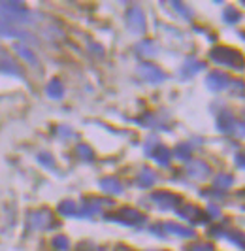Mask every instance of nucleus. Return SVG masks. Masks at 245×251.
Wrapping results in <instances>:
<instances>
[{
  "label": "nucleus",
  "mask_w": 245,
  "mask_h": 251,
  "mask_svg": "<svg viewBox=\"0 0 245 251\" xmlns=\"http://www.w3.org/2000/svg\"><path fill=\"white\" fill-rule=\"evenodd\" d=\"M61 212L62 214H74L75 212V206H74V202H64V204H61Z\"/></svg>",
  "instance_id": "22"
},
{
  "label": "nucleus",
  "mask_w": 245,
  "mask_h": 251,
  "mask_svg": "<svg viewBox=\"0 0 245 251\" xmlns=\"http://www.w3.org/2000/svg\"><path fill=\"white\" fill-rule=\"evenodd\" d=\"M206 85H208L211 91H222V89H226L230 85V75L220 72V70H215V72H211V74L208 75Z\"/></svg>",
  "instance_id": "3"
},
{
  "label": "nucleus",
  "mask_w": 245,
  "mask_h": 251,
  "mask_svg": "<svg viewBox=\"0 0 245 251\" xmlns=\"http://www.w3.org/2000/svg\"><path fill=\"white\" fill-rule=\"evenodd\" d=\"M122 217H117V221H122V223H126V225H134V223H140L144 217L138 214V212H134V210H122L121 214Z\"/></svg>",
  "instance_id": "9"
},
{
  "label": "nucleus",
  "mask_w": 245,
  "mask_h": 251,
  "mask_svg": "<svg viewBox=\"0 0 245 251\" xmlns=\"http://www.w3.org/2000/svg\"><path fill=\"white\" fill-rule=\"evenodd\" d=\"M153 179H155V174L151 170H144L140 176V183H142V187H149L153 183Z\"/></svg>",
  "instance_id": "17"
},
{
  "label": "nucleus",
  "mask_w": 245,
  "mask_h": 251,
  "mask_svg": "<svg viewBox=\"0 0 245 251\" xmlns=\"http://www.w3.org/2000/svg\"><path fill=\"white\" fill-rule=\"evenodd\" d=\"M153 157L157 159V163L168 164V161H170V151L166 150V148H157V151H155V155H153Z\"/></svg>",
  "instance_id": "16"
},
{
  "label": "nucleus",
  "mask_w": 245,
  "mask_h": 251,
  "mask_svg": "<svg viewBox=\"0 0 245 251\" xmlns=\"http://www.w3.org/2000/svg\"><path fill=\"white\" fill-rule=\"evenodd\" d=\"M236 164H238L240 168H244V170H245V153H240V155H236Z\"/></svg>",
  "instance_id": "23"
},
{
  "label": "nucleus",
  "mask_w": 245,
  "mask_h": 251,
  "mask_svg": "<svg viewBox=\"0 0 245 251\" xmlns=\"http://www.w3.org/2000/svg\"><path fill=\"white\" fill-rule=\"evenodd\" d=\"M209 57L219 64H224V66H230V68H242L245 64L244 55L240 51L230 50V48H215L211 50Z\"/></svg>",
  "instance_id": "1"
},
{
  "label": "nucleus",
  "mask_w": 245,
  "mask_h": 251,
  "mask_svg": "<svg viewBox=\"0 0 245 251\" xmlns=\"http://www.w3.org/2000/svg\"><path fill=\"white\" fill-rule=\"evenodd\" d=\"M219 130L222 132H228V134H236V136H245V125L244 123H238L234 119V115L228 110L220 113L219 117Z\"/></svg>",
  "instance_id": "2"
},
{
  "label": "nucleus",
  "mask_w": 245,
  "mask_h": 251,
  "mask_svg": "<svg viewBox=\"0 0 245 251\" xmlns=\"http://www.w3.org/2000/svg\"><path fill=\"white\" fill-rule=\"evenodd\" d=\"M166 228H170L172 234H177V236H183V238H191V236H195V232L193 230H189V228H185L181 225H175V223H166Z\"/></svg>",
  "instance_id": "10"
},
{
  "label": "nucleus",
  "mask_w": 245,
  "mask_h": 251,
  "mask_svg": "<svg viewBox=\"0 0 245 251\" xmlns=\"http://www.w3.org/2000/svg\"><path fill=\"white\" fill-rule=\"evenodd\" d=\"M187 251H213V246H209V244H195Z\"/></svg>",
  "instance_id": "21"
},
{
  "label": "nucleus",
  "mask_w": 245,
  "mask_h": 251,
  "mask_svg": "<svg viewBox=\"0 0 245 251\" xmlns=\"http://www.w3.org/2000/svg\"><path fill=\"white\" fill-rule=\"evenodd\" d=\"M175 155H177L179 159H187V157L191 155V146H189V144H181V146H177Z\"/></svg>",
  "instance_id": "18"
},
{
  "label": "nucleus",
  "mask_w": 245,
  "mask_h": 251,
  "mask_svg": "<svg viewBox=\"0 0 245 251\" xmlns=\"http://www.w3.org/2000/svg\"><path fill=\"white\" fill-rule=\"evenodd\" d=\"M202 68H204L202 63H189V66H185V72H187V74H195V72L202 70Z\"/></svg>",
  "instance_id": "20"
},
{
  "label": "nucleus",
  "mask_w": 245,
  "mask_h": 251,
  "mask_svg": "<svg viewBox=\"0 0 245 251\" xmlns=\"http://www.w3.org/2000/svg\"><path fill=\"white\" fill-rule=\"evenodd\" d=\"M234 185L232 174H219L215 177V187L217 189H230Z\"/></svg>",
  "instance_id": "12"
},
{
  "label": "nucleus",
  "mask_w": 245,
  "mask_h": 251,
  "mask_svg": "<svg viewBox=\"0 0 245 251\" xmlns=\"http://www.w3.org/2000/svg\"><path fill=\"white\" fill-rule=\"evenodd\" d=\"M222 17H224V21H226V23H238V21L242 19L240 12H236V8H234V6H228V8H224V13H222Z\"/></svg>",
  "instance_id": "13"
},
{
  "label": "nucleus",
  "mask_w": 245,
  "mask_h": 251,
  "mask_svg": "<svg viewBox=\"0 0 245 251\" xmlns=\"http://www.w3.org/2000/svg\"><path fill=\"white\" fill-rule=\"evenodd\" d=\"M189 176L195 177V179H206L209 176V166L202 161H193L189 164Z\"/></svg>",
  "instance_id": "6"
},
{
  "label": "nucleus",
  "mask_w": 245,
  "mask_h": 251,
  "mask_svg": "<svg viewBox=\"0 0 245 251\" xmlns=\"http://www.w3.org/2000/svg\"><path fill=\"white\" fill-rule=\"evenodd\" d=\"M179 215L185 217V219H189V221H193V223H204V221L208 219L202 210H198L196 206H189V204L179 210Z\"/></svg>",
  "instance_id": "4"
},
{
  "label": "nucleus",
  "mask_w": 245,
  "mask_h": 251,
  "mask_svg": "<svg viewBox=\"0 0 245 251\" xmlns=\"http://www.w3.org/2000/svg\"><path fill=\"white\" fill-rule=\"evenodd\" d=\"M128 25H130V28H134V30H144L146 21H144V15H142V12L138 8L130 10V13H128Z\"/></svg>",
  "instance_id": "8"
},
{
  "label": "nucleus",
  "mask_w": 245,
  "mask_h": 251,
  "mask_svg": "<svg viewBox=\"0 0 245 251\" xmlns=\"http://www.w3.org/2000/svg\"><path fill=\"white\" fill-rule=\"evenodd\" d=\"M140 74L144 75L146 79H149V81H162V77H164V74L160 72L157 66H151V64H146V66H142L140 68Z\"/></svg>",
  "instance_id": "7"
},
{
  "label": "nucleus",
  "mask_w": 245,
  "mask_h": 251,
  "mask_svg": "<svg viewBox=\"0 0 245 251\" xmlns=\"http://www.w3.org/2000/svg\"><path fill=\"white\" fill-rule=\"evenodd\" d=\"M153 201L159 204L160 208H173V206H177V202H179V197L177 195H172V193H166V191H162V193H157V195H153Z\"/></svg>",
  "instance_id": "5"
},
{
  "label": "nucleus",
  "mask_w": 245,
  "mask_h": 251,
  "mask_svg": "<svg viewBox=\"0 0 245 251\" xmlns=\"http://www.w3.org/2000/svg\"><path fill=\"white\" fill-rule=\"evenodd\" d=\"M53 244H55L57 250H66V248H68V240H66V236H57V238L53 240Z\"/></svg>",
  "instance_id": "19"
},
{
  "label": "nucleus",
  "mask_w": 245,
  "mask_h": 251,
  "mask_svg": "<svg viewBox=\"0 0 245 251\" xmlns=\"http://www.w3.org/2000/svg\"><path fill=\"white\" fill-rule=\"evenodd\" d=\"M226 236L232 240L236 246H240L242 250H245V232H242V230H232V232H228Z\"/></svg>",
  "instance_id": "15"
},
{
  "label": "nucleus",
  "mask_w": 245,
  "mask_h": 251,
  "mask_svg": "<svg viewBox=\"0 0 245 251\" xmlns=\"http://www.w3.org/2000/svg\"><path fill=\"white\" fill-rule=\"evenodd\" d=\"M102 189L104 191H108V193H113V195H119L122 191V187L119 185V181L117 179H113V177H106V179H102Z\"/></svg>",
  "instance_id": "11"
},
{
  "label": "nucleus",
  "mask_w": 245,
  "mask_h": 251,
  "mask_svg": "<svg viewBox=\"0 0 245 251\" xmlns=\"http://www.w3.org/2000/svg\"><path fill=\"white\" fill-rule=\"evenodd\" d=\"M48 93H49V97H53V99H61V97H62V85H61V81L53 79V81H51V83L48 85Z\"/></svg>",
  "instance_id": "14"
}]
</instances>
